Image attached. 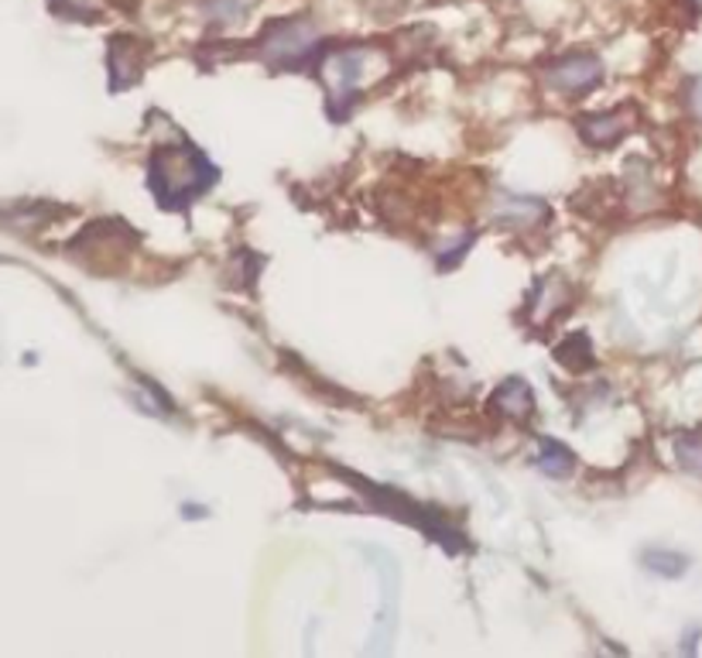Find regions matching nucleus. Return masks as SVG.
Returning <instances> with one entry per match:
<instances>
[{
  "label": "nucleus",
  "instance_id": "nucleus-9",
  "mask_svg": "<svg viewBox=\"0 0 702 658\" xmlns=\"http://www.w3.org/2000/svg\"><path fill=\"white\" fill-rule=\"evenodd\" d=\"M490 404L507 419L528 422L535 415V391L525 377H507V381H501L498 388H493Z\"/></svg>",
  "mask_w": 702,
  "mask_h": 658
},
{
  "label": "nucleus",
  "instance_id": "nucleus-14",
  "mask_svg": "<svg viewBox=\"0 0 702 658\" xmlns=\"http://www.w3.org/2000/svg\"><path fill=\"white\" fill-rule=\"evenodd\" d=\"M48 4L56 8L59 14H66V17H80V21H93L96 17L93 0H48Z\"/></svg>",
  "mask_w": 702,
  "mask_h": 658
},
{
  "label": "nucleus",
  "instance_id": "nucleus-15",
  "mask_svg": "<svg viewBox=\"0 0 702 658\" xmlns=\"http://www.w3.org/2000/svg\"><path fill=\"white\" fill-rule=\"evenodd\" d=\"M686 104H689V114H692L695 120H702V75L689 80V86H686Z\"/></svg>",
  "mask_w": 702,
  "mask_h": 658
},
{
  "label": "nucleus",
  "instance_id": "nucleus-11",
  "mask_svg": "<svg viewBox=\"0 0 702 658\" xmlns=\"http://www.w3.org/2000/svg\"><path fill=\"white\" fill-rule=\"evenodd\" d=\"M555 357L569 371H589L593 367V343L586 333H572L562 346H555Z\"/></svg>",
  "mask_w": 702,
  "mask_h": 658
},
{
  "label": "nucleus",
  "instance_id": "nucleus-4",
  "mask_svg": "<svg viewBox=\"0 0 702 658\" xmlns=\"http://www.w3.org/2000/svg\"><path fill=\"white\" fill-rule=\"evenodd\" d=\"M323 62H326V83H329L332 110L350 107L353 104V93L360 86V72H363L360 48H343V52L323 56Z\"/></svg>",
  "mask_w": 702,
  "mask_h": 658
},
{
  "label": "nucleus",
  "instance_id": "nucleus-5",
  "mask_svg": "<svg viewBox=\"0 0 702 658\" xmlns=\"http://www.w3.org/2000/svg\"><path fill=\"white\" fill-rule=\"evenodd\" d=\"M637 124V110L634 107H613V110H600V114H586L580 117V138L593 148H613L623 134L634 131Z\"/></svg>",
  "mask_w": 702,
  "mask_h": 658
},
{
  "label": "nucleus",
  "instance_id": "nucleus-16",
  "mask_svg": "<svg viewBox=\"0 0 702 658\" xmlns=\"http://www.w3.org/2000/svg\"><path fill=\"white\" fill-rule=\"evenodd\" d=\"M210 14H213L217 21L237 17V14H241V0H213V4H210Z\"/></svg>",
  "mask_w": 702,
  "mask_h": 658
},
{
  "label": "nucleus",
  "instance_id": "nucleus-6",
  "mask_svg": "<svg viewBox=\"0 0 702 658\" xmlns=\"http://www.w3.org/2000/svg\"><path fill=\"white\" fill-rule=\"evenodd\" d=\"M144 45L131 35H114L110 38V48H107V69H110V83L114 90H127L141 83L144 75Z\"/></svg>",
  "mask_w": 702,
  "mask_h": 658
},
{
  "label": "nucleus",
  "instance_id": "nucleus-10",
  "mask_svg": "<svg viewBox=\"0 0 702 658\" xmlns=\"http://www.w3.org/2000/svg\"><path fill=\"white\" fill-rule=\"evenodd\" d=\"M538 470H545L549 477H569L576 470V457L559 443V439H541L538 446Z\"/></svg>",
  "mask_w": 702,
  "mask_h": 658
},
{
  "label": "nucleus",
  "instance_id": "nucleus-8",
  "mask_svg": "<svg viewBox=\"0 0 702 658\" xmlns=\"http://www.w3.org/2000/svg\"><path fill=\"white\" fill-rule=\"evenodd\" d=\"M490 216L501 226H511V231H531V226H541L545 220H549V207L535 196L498 192V202H493Z\"/></svg>",
  "mask_w": 702,
  "mask_h": 658
},
{
  "label": "nucleus",
  "instance_id": "nucleus-13",
  "mask_svg": "<svg viewBox=\"0 0 702 658\" xmlns=\"http://www.w3.org/2000/svg\"><path fill=\"white\" fill-rule=\"evenodd\" d=\"M644 566L655 569L658 576H682L689 569V560L682 552H668V549H655L644 555Z\"/></svg>",
  "mask_w": 702,
  "mask_h": 658
},
{
  "label": "nucleus",
  "instance_id": "nucleus-2",
  "mask_svg": "<svg viewBox=\"0 0 702 658\" xmlns=\"http://www.w3.org/2000/svg\"><path fill=\"white\" fill-rule=\"evenodd\" d=\"M250 48L271 69H308L316 59H323V32L308 14H292L268 21Z\"/></svg>",
  "mask_w": 702,
  "mask_h": 658
},
{
  "label": "nucleus",
  "instance_id": "nucleus-17",
  "mask_svg": "<svg viewBox=\"0 0 702 658\" xmlns=\"http://www.w3.org/2000/svg\"><path fill=\"white\" fill-rule=\"evenodd\" d=\"M699 4H702V0H699Z\"/></svg>",
  "mask_w": 702,
  "mask_h": 658
},
{
  "label": "nucleus",
  "instance_id": "nucleus-3",
  "mask_svg": "<svg viewBox=\"0 0 702 658\" xmlns=\"http://www.w3.org/2000/svg\"><path fill=\"white\" fill-rule=\"evenodd\" d=\"M541 80H545V86L562 96H583L604 83V62L589 52H569V56L555 59L552 66H545Z\"/></svg>",
  "mask_w": 702,
  "mask_h": 658
},
{
  "label": "nucleus",
  "instance_id": "nucleus-7",
  "mask_svg": "<svg viewBox=\"0 0 702 658\" xmlns=\"http://www.w3.org/2000/svg\"><path fill=\"white\" fill-rule=\"evenodd\" d=\"M569 306H572V285L565 282V278H562L559 271H552V274H545L541 282L535 285V292L528 295V319H531L535 326L552 322V319L562 316Z\"/></svg>",
  "mask_w": 702,
  "mask_h": 658
},
{
  "label": "nucleus",
  "instance_id": "nucleus-1",
  "mask_svg": "<svg viewBox=\"0 0 702 658\" xmlns=\"http://www.w3.org/2000/svg\"><path fill=\"white\" fill-rule=\"evenodd\" d=\"M220 179V168L189 141H172L151 151L148 186L162 210H189L199 196H206Z\"/></svg>",
  "mask_w": 702,
  "mask_h": 658
},
{
  "label": "nucleus",
  "instance_id": "nucleus-12",
  "mask_svg": "<svg viewBox=\"0 0 702 658\" xmlns=\"http://www.w3.org/2000/svg\"><path fill=\"white\" fill-rule=\"evenodd\" d=\"M675 460H679V467L692 477L702 480V433H679L675 436Z\"/></svg>",
  "mask_w": 702,
  "mask_h": 658
}]
</instances>
